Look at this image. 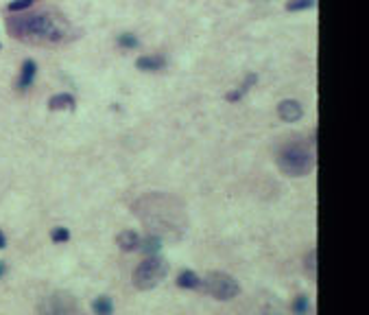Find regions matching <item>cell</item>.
<instances>
[{
    "label": "cell",
    "mask_w": 369,
    "mask_h": 315,
    "mask_svg": "<svg viewBox=\"0 0 369 315\" xmlns=\"http://www.w3.org/2000/svg\"><path fill=\"white\" fill-rule=\"evenodd\" d=\"M37 313L39 315H85L83 309L79 306L77 298L68 291H55L53 296H48L39 304Z\"/></svg>",
    "instance_id": "obj_5"
},
{
    "label": "cell",
    "mask_w": 369,
    "mask_h": 315,
    "mask_svg": "<svg viewBox=\"0 0 369 315\" xmlns=\"http://www.w3.org/2000/svg\"><path fill=\"white\" fill-rule=\"evenodd\" d=\"M7 29L15 39L29 44H59L70 33V27L59 13H29L7 20Z\"/></svg>",
    "instance_id": "obj_1"
},
{
    "label": "cell",
    "mask_w": 369,
    "mask_h": 315,
    "mask_svg": "<svg viewBox=\"0 0 369 315\" xmlns=\"http://www.w3.org/2000/svg\"><path fill=\"white\" fill-rule=\"evenodd\" d=\"M310 309H313V302H310V298H308L306 293H299V296L293 300V304H291L293 315H308Z\"/></svg>",
    "instance_id": "obj_13"
},
{
    "label": "cell",
    "mask_w": 369,
    "mask_h": 315,
    "mask_svg": "<svg viewBox=\"0 0 369 315\" xmlns=\"http://www.w3.org/2000/svg\"><path fill=\"white\" fill-rule=\"evenodd\" d=\"M51 241L53 243H68L70 241V230L63 228V225H57L51 230Z\"/></svg>",
    "instance_id": "obj_17"
},
{
    "label": "cell",
    "mask_w": 369,
    "mask_h": 315,
    "mask_svg": "<svg viewBox=\"0 0 369 315\" xmlns=\"http://www.w3.org/2000/svg\"><path fill=\"white\" fill-rule=\"evenodd\" d=\"M114 300L110 296H98L94 298V302H92V313L94 315H114Z\"/></svg>",
    "instance_id": "obj_12"
},
{
    "label": "cell",
    "mask_w": 369,
    "mask_h": 315,
    "mask_svg": "<svg viewBox=\"0 0 369 315\" xmlns=\"http://www.w3.org/2000/svg\"><path fill=\"white\" fill-rule=\"evenodd\" d=\"M168 263L162 256H146L142 263H138V267L131 274V282L138 291H149L155 289L160 282L168 276Z\"/></svg>",
    "instance_id": "obj_3"
},
{
    "label": "cell",
    "mask_w": 369,
    "mask_h": 315,
    "mask_svg": "<svg viewBox=\"0 0 369 315\" xmlns=\"http://www.w3.org/2000/svg\"><path fill=\"white\" fill-rule=\"evenodd\" d=\"M277 166L284 175L304 177L315 169V153L304 144H286L277 153Z\"/></svg>",
    "instance_id": "obj_2"
},
{
    "label": "cell",
    "mask_w": 369,
    "mask_h": 315,
    "mask_svg": "<svg viewBox=\"0 0 369 315\" xmlns=\"http://www.w3.org/2000/svg\"><path fill=\"white\" fill-rule=\"evenodd\" d=\"M140 241H142V237L136 230H122L116 237V245L122 252H138V249H140Z\"/></svg>",
    "instance_id": "obj_8"
},
{
    "label": "cell",
    "mask_w": 369,
    "mask_h": 315,
    "mask_svg": "<svg viewBox=\"0 0 369 315\" xmlns=\"http://www.w3.org/2000/svg\"><path fill=\"white\" fill-rule=\"evenodd\" d=\"M277 116H280L282 120H286V123H297V120L304 116V108H301L299 101L286 99V101H282L280 105H277Z\"/></svg>",
    "instance_id": "obj_6"
},
{
    "label": "cell",
    "mask_w": 369,
    "mask_h": 315,
    "mask_svg": "<svg viewBox=\"0 0 369 315\" xmlns=\"http://www.w3.org/2000/svg\"><path fill=\"white\" fill-rule=\"evenodd\" d=\"M164 245V241L160 234H146V237L140 241V249L144 252V256H155L160 254V249Z\"/></svg>",
    "instance_id": "obj_10"
},
{
    "label": "cell",
    "mask_w": 369,
    "mask_h": 315,
    "mask_svg": "<svg viewBox=\"0 0 369 315\" xmlns=\"http://www.w3.org/2000/svg\"><path fill=\"white\" fill-rule=\"evenodd\" d=\"M118 44H120V46H125V48H136V46H138V39H136L134 35L125 33V35H120V37H118Z\"/></svg>",
    "instance_id": "obj_20"
},
{
    "label": "cell",
    "mask_w": 369,
    "mask_h": 315,
    "mask_svg": "<svg viewBox=\"0 0 369 315\" xmlns=\"http://www.w3.org/2000/svg\"><path fill=\"white\" fill-rule=\"evenodd\" d=\"M310 7H315V0H289L286 3L289 11H304V9H310Z\"/></svg>",
    "instance_id": "obj_18"
},
{
    "label": "cell",
    "mask_w": 369,
    "mask_h": 315,
    "mask_svg": "<svg viewBox=\"0 0 369 315\" xmlns=\"http://www.w3.org/2000/svg\"><path fill=\"white\" fill-rule=\"evenodd\" d=\"M164 64H166V61H164V57H140V59H136V68L153 72V70L164 68Z\"/></svg>",
    "instance_id": "obj_14"
},
{
    "label": "cell",
    "mask_w": 369,
    "mask_h": 315,
    "mask_svg": "<svg viewBox=\"0 0 369 315\" xmlns=\"http://www.w3.org/2000/svg\"><path fill=\"white\" fill-rule=\"evenodd\" d=\"M175 285L179 289H186V291H203V278L192 269H182L179 271Z\"/></svg>",
    "instance_id": "obj_7"
},
{
    "label": "cell",
    "mask_w": 369,
    "mask_h": 315,
    "mask_svg": "<svg viewBox=\"0 0 369 315\" xmlns=\"http://www.w3.org/2000/svg\"><path fill=\"white\" fill-rule=\"evenodd\" d=\"M7 271H9V265H7L5 261H0V278L7 276Z\"/></svg>",
    "instance_id": "obj_21"
},
{
    "label": "cell",
    "mask_w": 369,
    "mask_h": 315,
    "mask_svg": "<svg viewBox=\"0 0 369 315\" xmlns=\"http://www.w3.org/2000/svg\"><path fill=\"white\" fill-rule=\"evenodd\" d=\"M75 105H77L75 96L66 94V92L55 94V96H51V101H48V108H51L53 112H57V110H75Z\"/></svg>",
    "instance_id": "obj_11"
},
{
    "label": "cell",
    "mask_w": 369,
    "mask_h": 315,
    "mask_svg": "<svg viewBox=\"0 0 369 315\" xmlns=\"http://www.w3.org/2000/svg\"><path fill=\"white\" fill-rule=\"evenodd\" d=\"M35 5V0H13V3L7 5V11L9 13H18V11H24L29 9V7Z\"/></svg>",
    "instance_id": "obj_19"
},
{
    "label": "cell",
    "mask_w": 369,
    "mask_h": 315,
    "mask_svg": "<svg viewBox=\"0 0 369 315\" xmlns=\"http://www.w3.org/2000/svg\"><path fill=\"white\" fill-rule=\"evenodd\" d=\"M203 291L208 296H212L214 300L227 302L238 298L241 293V285L234 276H229L225 271H210L206 278H203Z\"/></svg>",
    "instance_id": "obj_4"
},
{
    "label": "cell",
    "mask_w": 369,
    "mask_h": 315,
    "mask_svg": "<svg viewBox=\"0 0 369 315\" xmlns=\"http://www.w3.org/2000/svg\"><path fill=\"white\" fill-rule=\"evenodd\" d=\"M304 269L308 271L310 280H317V249H310L304 258Z\"/></svg>",
    "instance_id": "obj_16"
},
{
    "label": "cell",
    "mask_w": 369,
    "mask_h": 315,
    "mask_svg": "<svg viewBox=\"0 0 369 315\" xmlns=\"http://www.w3.org/2000/svg\"><path fill=\"white\" fill-rule=\"evenodd\" d=\"M35 72H37V64L33 59H27L24 61V66H22L20 79H18V83H15V88H18V90H27V88H31L33 79H35Z\"/></svg>",
    "instance_id": "obj_9"
},
{
    "label": "cell",
    "mask_w": 369,
    "mask_h": 315,
    "mask_svg": "<svg viewBox=\"0 0 369 315\" xmlns=\"http://www.w3.org/2000/svg\"><path fill=\"white\" fill-rule=\"evenodd\" d=\"M7 247V237H5V232L0 230V249H5Z\"/></svg>",
    "instance_id": "obj_22"
},
{
    "label": "cell",
    "mask_w": 369,
    "mask_h": 315,
    "mask_svg": "<svg viewBox=\"0 0 369 315\" xmlns=\"http://www.w3.org/2000/svg\"><path fill=\"white\" fill-rule=\"evenodd\" d=\"M256 79H258L256 75H247V77H245V83H243V86L238 88V90L229 92V94L225 96V99H227V101H238V99H243V94L247 92V90H249V88H251L253 83H256Z\"/></svg>",
    "instance_id": "obj_15"
}]
</instances>
